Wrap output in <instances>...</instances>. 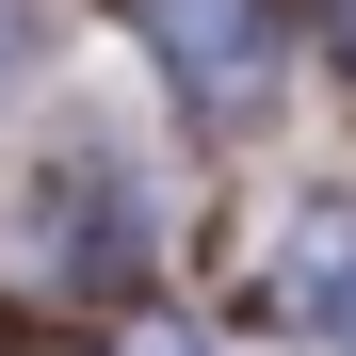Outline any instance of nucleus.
<instances>
[{
	"mask_svg": "<svg viewBox=\"0 0 356 356\" xmlns=\"http://www.w3.org/2000/svg\"><path fill=\"white\" fill-rule=\"evenodd\" d=\"M146 17H162V49H178L195 97H243L259 81V0H146Z\"/></svg>",
	"mask_w": 356,
	"mask_h": 356,
	"instance_id": "f257e3e1",
	"label": "nucleus"
},
{
	"mask_svg": "<svg viewBox=\"0 0 356 356\" xmlns=\"http://www.w3.org/2000/svg\"><path fill=\"white\" fill-rule=\"evenodd\" d=\"M113 356H211V340H178V324H130V340H113Z\"/></svg>",
	"mask_w": 356,
	"mask_h": 356,
	"instance_id": "f03ea898",
	"label": "nucleus"
},
{
	"mask_svg": "<svg viewBox=\"0 0 356 356\" xmlns=\"http://www.w3.org/2000/svg\"><path fill=\"white\" fill-rule=\"evenodd\" d=\"M340 17H356V0H340Z\"/></svg>",
	"mask_w": 356,
	"mask_h": 356,
	"instance_id": "7ed1b4c3",
	"label": "nucleus"
}]
</instances>
